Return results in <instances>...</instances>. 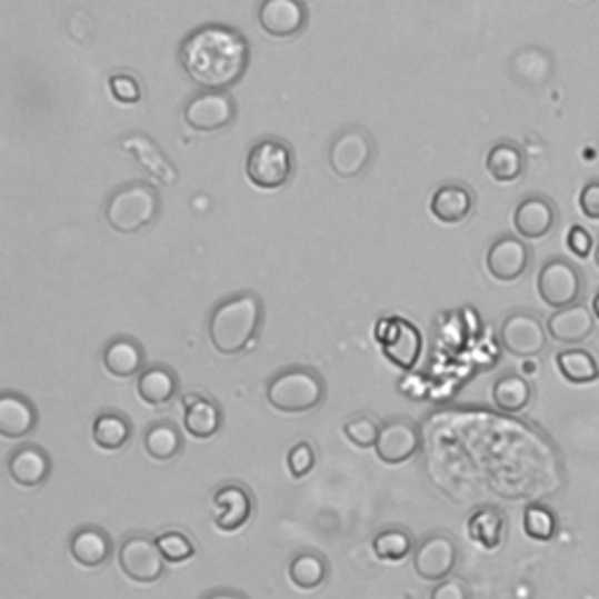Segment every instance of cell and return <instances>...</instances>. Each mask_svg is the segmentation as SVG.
<instances>
[{"label":"cell","instance_id":"21","mask_svg":"<svg viewBox=\"0 0 599 599\" xmlns=\"http://www.w3.org/2000/svg\"><path fill=\"white\" fill-rule=\"evenodd\" d=\"M69 552L76 565L99 569L113 558V539L99 525H80L69 539Z\"/></svg>","mask_w":599,"mask_h":599},{"label":"cell","instance_id":"7","mask_svg":"<svg viewBox=\"0 0 599 599\" xmlns=\"http://www.w3.org/2000/svg\"><path fill=\"white\" fill-rule=\"evenodd\" d=\"M537 291L552 309L571 307L581 300L583 274L573 262L565 258H550L543 262L537 277Z\"/></svg>","mask_w":599,"mask_h":599},{"label":"cell","instance_id":"28","mask_svg":"<svg viewBox=\"0 0 599 599\" xmlns=\"http://www.w3.org/2000/svg\"><path fill=\"white\" fill-rule=\"evenodd\" d=\"M330 576L328 558L319 550H300L288 562V579L300 590H317Z\"/></svg>","mask_w":599,"mask_h":599},{"label":"cell","instance_id":"9","mask_svg":"<svg viewBox=\"0 0 599 599\" xmlns=\"http://www.w3.org/2000/svg\"><path fill=\"white\" fill-rule=\"evenodd\" d=\"M375 336L389 363L401 370H412L417 366L421 357V347H425V340H421V332L417 330V326H412L401 317H389L377 323Z\"/></svg>","mask_w":599,"mask_h":599},{"label":"cell","instance_id":"44","mask_svg":"<svg viewBox=\"0 0 599 599\" xmlns=\"http://www.w3.org/2000/svg\"><path fill=\"white\" fill-rule=\"evenodd\" d=\"M592 315H595V319L599 321V291H597L595 298H592Z\"/></svg>","mask_w":599,"mask_h":599},{"label":"cell","instance_id":"18","mask_svg":"<svg viewBox=\"0 0 599 599\" xmlns=\"http://www.w3.org/2000/svg\"><path fill=\"white\" fill-rule=\"evenodd\" d=\"M38 421V408L27 393L12 389L0 393V436L8 440H21L36 431Z\"/></svg>","mask_w":599,"mask_h":599},{"label":"cell","instance_id":"39","mask_svg":"<svg viewBox=\"0 0 599 599\" xmlns=\"http://www.w3.org/2000/svg\"><path fill=\"white\" fill-rule=\"evenodd\" d=\"M429 599H471V590L461 579H455V576H450V579L440 581L431 588Z\"/></svg>","mask_w":599,"mask_h":599},{"label":"cell","instance_id":"19","mask_svg":"<svg viewBox=\"0 0 599 599\" xmlns=\"http://www.w3.org/2000/svg\"><path fill=\"white\" fill-rule=\"evenodd\" d=\"M258 24L272 38H293L307 24V8L302 0H262Z\"/></svg>","mask_w":599,"mask_h":599},{"label":"cell","instance_id":"25","mask_svg":"<svg viewBox=\"0 0 599 599\" xmlns=\"http://www.w3.org/2000/svg\"><path fill=\"white\" fill-rule=\"evenodd\" d=\"M476 209V194L463 183L440 186L431 197V213L442 226H459Z\"/></svg>","mask_w":599,"mask_h":599},{"label":"cell","instance_id":"30","mask_svg":"<svg viewBox=\"0 0 599 599\" xmlns=\"http://www.w3.org/2000/svg\"><path fill=\"white\" fill-rule=\"evenodd\" d=\"M485 167L497 183H513L525 173L527 160L525 152L516 143L499 141L490 148V152H487Z\"/></svg>","mask_w":599,"mask_h":599},{"label":"cell","instance_id":"17","mask_svg":"<svg viewBox=\"0 0 599 599\" xmlns=\"http://www.w3.org/2000/svg\"><path fill=\"white\" fill-rule=\"evenodd\" d=\"M513 226L522 239H543L558 226V207L546 194H529L516 207Z\"/></svg>","mask_w":599,"mask_h":599},{"label":"cell","instance_id":"12","mask_svg":"<svg viewBox=\"0 0 599 599\" xmlns=\"http://www.w3.org/2000/svg\"><path fill=\"white\" fill-rule=\"evenodd\" d=\"M459 562L457 541L448 535H429L412 552V567L419 579L440 583L452 576Z\"/></svg>","mask_w":599,"mask_h":599},{"label":"cell","instance_id":"35","mask_svg":"<svg viewBox=\"0 0 599 599\" xmlns=\"http://www.w3.org/2000/svg\"><path fill=\"white\" fill-rule=\"evenodd\" d=\"M154 543H158L162 558L169 565H183L197 555L194 539L183 529H167L162 535L154 537Z\"/></svg>","mask_w":599,"mask_h":599},{"label":"cell","instance_id":"31","mask_svg":"<svg viewBox=\"0 0 599 599\" xmlns=\"http://www.w3.org/2000/svg\"><path fill=\"white\" fill-rule=\"evenodd\" d=\"M417 548L415 537L406 527H389L377 531L372 539V552L382 562H403Z\"/></svg>","mask_w":599,"mask_h":599},{"label":"cell","instance_id":"1","mask_svg":"<svg viewBox=\"0 0 599 599\" xmlns=\"http://www.w3.org/2000/svg\"><path fill=\"white\" fill-rule=\"evenodd\" d=\"M249 40L223 24L194 29L181 46V66L186 76L202 90L226 92L249 69Z\"/></svg>","mask_w":599,"mask_h":599},{"label":"cell","instance_id":"36","mask_svg":"<svg viewBox=\"0 0 599 599\" xmlns=\"http://www.w3.org/2000/svg\"><path fill=\"white\" fill-rule=\"evenodd\" d=\"M525 535L535 541H552V537L558 535V516L543 503H531L525 508Z\"/></svg>","mask_w":599,"mask_h":599},{"label":"cell","instance_id":"15","mask_svg":"<svg viewBox=\"0 0 599 599\" xmlns=\"http://www.w3.org/2000/svg\"><path fill=\"white\" fill-rule=\"evenodd\" d=\"M487 272H490L497 281L510 283L518 281L531 262V251L527 243L513 234H503L492 241V247L487 249Z\"/></svg>","mask_w":599,"mask_h":599},{"label":"cell","instance_id":"22","mask_svg":"<svg viewBox=\"0 0 599 599\" xmlns=\"http://www.w3.org/2000/svg\"><path fill=\"white\" fill-rule=\"evenodd\" d=\"M548 336L565 345H581L588 340L595 330V315L581 302H576L571 307L555 309L550 315L548 323Z\"/></svg>","mask_w":599,"mask_h":599},{"label":"cell","instance_id":"11","mask_svg":"<svg viewBox=\"0 0 599 599\" xmlns=\"http://www.w3.org/2000/svg\"><path fill=\"white\" fill-rule=\"evenodd\" d=\"M372 154L375 143L368 137V131H363L361 127H351L332 139L328 150V164L332 173H338L340 179H357V176H361L370 167Z\"/></svg>","mask_w":599,"mask_h":599},{"label":"cell","instance_id":"4","mask_svg":"<svg viewBox=\"0 0 599 599\" xmlns=\"http://www.w3.org/2000/svg\"><path fill=\"white\" fill-rule=\"evenodd\" d=\"M160 213V194L150 183H129L108 197L106 220L122 234H134L154 223Z\"/></svg>","mask_w":599,"mask_h":599},{"label":"cell","instance_id":"29","mask_svg":"<svg viewBox=\"0 0 599 599\" xmlns=\"http://www.w3.org/2000/svg\"><path fill=\"white\" fill-rule=\"evenodd\" d=\"M466 529L482 550H497L506 539V516L495 506H482L473 510Z\"/></svg>","mask_w":599,"mask_h":599},{"label":"cell","instance_id":"5","mask_svg":"<svg viewBox=\"0 0 599 599\" xmlns=\"http://www.w3.org/2000/svg\"><path fill=\"white\" fill-rule=\"evenodd\" d=\"M296 154L291 146L279 139H262L251 146L247 158V176L256 188L279 190L293 179Z\"/></svg>","mask_w":599,"mask_h":599},{"label":"cell","instance_id":"40","mask_svg":"<svg viewBox=\"0 0 599 599\" xmlns=\"http://www.w3.org/2000/svg\"><path fill=\"white\" fill-rule=\"evenodd\" d=\"M398 391H401L406 398H412V401H425L429 385L419 372L408 370V375H403L401 382H398Z\"/></svg>","mask_w":599,"mask_h":599},{"label":"cell","instance_id":"10","mask_svg":"<svg viewBox=\"0 0 599 599\" xmlns=\"http://www.w3.org/2000/svg\"><path fill=\"white\" fill-rule=\"evenodd\" d=\"M499 342L518 359H537L548 345V328L535 312L508 315L499 328Z\"/></svg>","mask_w":599,"mask_h":599},{"label":"cell","instance_id":"24","mask_svg":"<svg viewBox=\"0 0 599 599\" xmlns=\"http://www.w3.org/2000/svg\"><path fill=\"white\" fill-rule=\"evenodd\" d=\"M181 391V380L167 363H150L137 377V393L146 406L160 408L171 403Z\"/></svg>","mask_w":599,"mask_h":599},{"label":"cell","instance_id":"16","mask_svg":"<svg viewBox=\"0 0 599 599\" xmlns=\"http://www.w3.org/2000/svg\"><path fill=\"white\" fill-rule=\"evenodd\" d=\"M8 473L14 485L36 490L52 476V457L38 442H21L8 457Z\"/></svg>","mask_w":599,"mask_h":599},{"label":"cell","instance_id":"3","mask_svg":"<svg viewBox=\"0 0 599 599\" xmlns=\"http://www.w3.org/2000/svg\"><path fill=\"white\" fill-rule=\"evenodd\" d=\"M326 380L317 368L291 366L279 370L264 387V401L277 412L305 415L326 401Z\"/></svg>","mask_w":599,"mask_h":599},{"label":"cell","instance_id":"32","mask_svg":"<svg viewBox=\"0 0 599 599\" xmlns=\"http://www.w3.org/2000/svg\"><path fill=\"white\" fill-rule=\"evenodd\" d=\"M492 401L501 412H522L531 403V385L522 375L508 372L495 382Z\"/></svg>","mask_w":599,"mask_h":599},{"label":"cell","instance_id":"26","mask_svg":"<svg viewBox=\"0 0 599 599\" xmlns=\"http://www.w3.org/2000/svg\"><path fill=\"white\" fill-rule=\"evenodd\" d=\"M183 431L171 419H160L148 425L143 433V450L154 461H171L183 452Z\"/></svg>","mask_w":599,"mask_h":599},{"label":"cell","instance_id":"38","mask_svg":"<svg viewBox=\"0 0 599 599\" xmlns=\"http://www.w3.org/2000/svg\"><path fill=\"white\" fill-rule=\"evenodd\" d=\"M110 92L120 101V103H139L141 101V82L129 76V73H118L110 78Z\"/></svg>","mask_w":599,"mask_h":599},{"label":"cell","instance_id":"2","mask_svg":"<svg viewBox=\"0 0 599 599\" xmlns=\"http://www.w3.org/2000/svg\"><path fill=\"white\" fill-rule=\"evenodd\" d=\"M264 307L258 293L241 291L220 300L209 317V340L220 357L247 351L262 326Z\"/></svg>","mask_w":599,"mask_h":599},{"label":"cell","instance_id":"45","mask_svg":"<svg viewBox=\"0 0 599 599\" xmlns=\"http://www.w3.org/2000/svg\"><path fill=\"white\" fill-rule=\"evenodd\" d=\"M595 262H597V268H599V243H597V249H595Z\"/></svg>","mask_w":599,"mask_h":599},{"label":"cell","instance_id":"34","mask_svg":"<svg viewBox=\"0 0 599 599\" xmlns=\"http://www.w3.org/2000/svg\"><path fill=\"white\" fill-rule=\"evenodd\" d=\"M342 431L347 436V440L351 446H357L359 450H375L377 440H380V431H382V421L375 419L368 412H359L349 419H345Z\"/></svg>","mask_w":599,"mask_h":599},{"label":"cell","instance_id":"13","mask_svg":"<svg viewBox=\"0 0 599 599\" xmlns=\"http://www.w3.org/2000/svg\"><path fill=\"white\" fill-rule=\"evenodd\" d=\"M421 450V431L408 417H391L382 421L380 440L375 446V455L387 466H401L417 457Z\"/></svg>","mask_w":599,"mask_h":599},{"label":"cell","instance_id":"33","mask_svg":"<svg viewBox=\"0 0 599 599\" xmlns=\"http://www.w3.org/2000/svg\"><path fill=\"white\" fill-rule=\"evenodd\" d=\"M558 370L571 385H590L599 380V363L586 349H565L558 353Z\"/></svg>","mask_w":599,"mask_h":599},{"label":"cell","instance_id":"20","mask_svg":"<svg viewBox=\"0 0 599 599\" xmlns=\"http://www.w3.org/2000/svg\"><path fill=\"white\" fill-rule=\"evenodd\" d=\"M181 403H183V427L188 436L197 440H209L223 429L226 415L216 398L202 391H192L183 396Z\"/></svg>","mask_w":599,"mask_h":599},{"label":"cell","instance_id":"8","mask_svg":"<svg viewBox=\"0 0 599 599\" xmlns=\"http://www.w3.org/2000/svg\"><path fill=\"white\" fill-rule=\"evenodd\" d=\"M256 513V499L249 490V485L239 480H228L218 485L211 495V516L218 531L234 535L243 529Z\"/></svg>","mask_w":599,"mask_h":599},{"label":"cell","instance_id":"6","mask_svg":"<svg viewBox=\"0 0 599 599\" xmlns=\"http://www.w3.org/2000/svg\"><path fill=\"white\" fill-rule=\"evenodd\" d=\"M118 565L129 581L141 586L158 583L167 571V560L148 535H127L118 548Z\"/></svg>","mask_w":599,"mask_h":599},{"label":"cell","instance_id":"43","mask_svg":"<svg viewBox=\"0 0 599 599\" xmlns=\"http://www.w3.org/2000/svg\"><path fill=\"white\" fill-rule=\"evenodd\" d=\"M202 599H251L247 592L234 590V588H216L202 595Z\"/></svg>","mask_w":599,"mask_h":599},{"label":"cell","instance_id":"23","mask_svg":"<svg viewBox=\"0 0 599 599\" xmlns=\"http://www.w3.org/2000/svg\"><path fill=\"white\" fill-rule=\"evenodd\" d=\"M101 361L108 375L129 380V377H139L146 368V349L137 338L116 336L103 347Z\"/></svg>","mask_w":599,"mask_h":599},{"label":"cell","instance_id":"41","mask_svg":"<svg viewBox=\"0 0 599 599\" xmlns=\"http://www.w3.org/2000/svg\"><path fill=\"white\" fill-rule=\"evenodd\" d=\"M592 243H595L592 241V234L586 228H581V226H573L569 230V234H567V247H569V251L573 256H579V258H588L590 256Z\"/></svg>","mask_w":599,"mask_h":599},{"label":"cell","instance_id":"14","mask_svg":"<svg viewBox=\"0 0 599 599\" xmlns=\"http://www.w3.org/2000/svg\"><path fill=\"white\" fill-rule=\"evenodd\" d=\"M183 118L190 129L202 131V134H209V131L226 129L234 122L237 118V106L234 99L228 92H209L204 90L202 94H194L183 110Z\"/></svg>","mask_w":599,"mask_h":599},{"label":"cell","instance_id":"37","mask_svg":"<svg viewBox=\"0 0 599 599\" xmlns=\"http://www.w3.org/2000/svg\"><path fill=\"white\" fill-rule=\"evenodd\" d=\"M317 466V450L309 440H298L291 446V450L286 452V469L296 480L307 478L315 471Z\"/></svg>","mask_w":599,"mask_h":599},{"label":"cell","instance_id":"27","mask_svg":"<svg viewBox=\"0 0 599 599\" xmlns=\"http://www.w3.org/2000/svg\"><path fill=\"white\" fill-rule=\"evenodd\" d=\"M134 427L131 419L120 410H101L92 421L94 446L106 452H118L131 440Z\"/></svg>","mask_w":599,"mask_h":599},{"label":"cell","instance_id":"42","mask_svg":"<svg viewBox=\"0 0 599 599\" xmlns=\"http://www.w3.org/2000/svg\"><path fill=\"white\" fill-rule=\"evenodd\" d=\"M579 207H581V213L586 218L597 220L599 223V179L583 186V190L579 194Z\"/></svg>","mask_w":599,"mask_h":599}]
</instances>
